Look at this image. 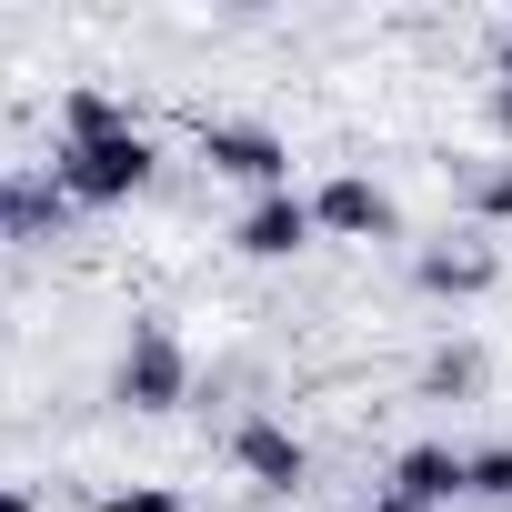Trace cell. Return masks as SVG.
I'll return each instance as SVG.
<instances>
[{"instance_id":"obj_1","label":"cell","mask_w":512,"mask_h":512,"mask_svg":"<svg viewBox=\"0 0 512 512\" xmlns=\"http://www.w3.org/2000/svg\"><path fill=\"white\" fill-rule=\"evenodd\" d=\"M151 171H161V141L131 121V101L101 91V81H71L61 141H51V181L71 191V211H121V201L151 191Z\"/></svg>"},{"instance_id":"obj_2","label":"cell","mask_w":512,"mask_h":512,"mask_svg":"<svg viewBox=\"0 0 512 512\" xmlns=\"http://www.w3.org/2000/svg\"><path fill=\"white\" fill-rule=\"evenodd\" d=\"M111 402L141 412V422H161V412L191 402V352H181L171 322H131V332H121V352H111Z\"/></svg>"},{"instance_id":"obj_3","label":"cell","mask_w":512,"mask_h":512,"mask_svg":"<svg viewBox=\"0 0 512 512\" xmlns=\"http://www.w3.org/2000/svg\"><path fill=\"white\" fill-rule=\"evenodd\" d=\"M221 452H231V472L262 492V502H282V492H312V442L282 422V412H241L231 432H221Z\"/></svg>"},{"instance_id":"obj_4","label":"cell","mask_w":512,"mask_h":512,"mask_svg":"<svg viewBox=\"0 0 512 512\" xmlns=\"http://www.w3.org/2000/svg\"><path fill=\"white\" fill-rule=\"evenodd\" d=\"M201 171L241 181L251 201H262V191H292V141L272 121H201Z\"/></svg>"},{"instance_id":"obj_5","label":"cell","mask_w":512,"mask_h":512,"mask_svg":"<svg viewBox=\"0 0 512 512\" xmlns=\"http://www.w3.org/2000/svg\"><path fill=\"white\" fill-rule=\"evenodd\" d=\"M492 282H502L492 231H442V241L412 251V292H422V302H482Z\"/></svg>"},{"instance_id":"obj_6","label":"cell","mask_w":512,"mask_h":512,"mask_svg":"<svg viewBox=\"0 0 512 512\" xmlns=\"http://www.w3.org/2000/svg\"><path fill=\"white\" fill-rule=\"evenodd\" d=\"M312 241H322L312 191H262V201H241V221H231L241 262H292V251H312Z\"/></svg>"},{"instance_id":"obj_7","label":"cell","mask_w":512,"mask_h":512,"mask_svg":"<svg viewBox=\"0 0 512 512\" xmlns=\"http://www.w3.org/2000/svg\"><path fill=\"white\" fill-rule=\"evenodd\" d=\"M312 221H322L332 241H392V231H402V201H392L372 171H332V181L312 191Z\"/></svg>"},{"instance_id":"obj_8","label":"cell","mask_w":512,"mask_h":512,"mask_svg":"<svg viewBox=\"0 0 512 512\" xmlns=\"http://www.w3.org/2000/svg\"><path fill=\"white\" fill-rule=\"evenodd\" d=\"M382 492H392V502H422V512H452V502L472 492V452H452V442H402Z\"/></svg>"},{"instance_id":"obj_9","label":"cell","mask_w":512,"mask_h":512,"mask_svg":"<svg viewBox=\"0 0 512 512\" xmlns=\"http://www.w3.org/2000/svg\"><path fill=\"white\" fill-rule=\"evenodd\" d=\"M71 231V191L51 171H21L11 181V241H61Z\"/></svg>"},{"instance_id":"obj_10","label":"cell","mask_w":512,"mask_h":512,"mask_svg":"<svg viewBox=\"0 0 512 512\" xmlns=\"http://www.w3.org/2000/svg\"><path fill=\"white\" fill-rule=\"evenodd\" d=\"M482 382H492L482 342H432L422 352V402H482Z\"/></svg>"},{"instance_id":"obj_11","label":"cell","mask_w":512,"mask_h":512,"mask_svg":"<svg viewBox=\"0 0 512 512\" xmlns=\"http://www.w3.org/2000/svg\"><path fill=\"white\" fill-rule=\"evenodd\" d=\"M452 191H462L472 231H512V161H462V171H452Z\"/></svg>"},{"instance_id":"obj_12","label":"cell","mask_w":512,"mask_h":512,"mask_svg":"<svg viewBox=\"0 0 512 512\" xmlns=\"http://www.w3.org/2000/svg\"><path fill=\"white\" fill-rule=\"evenodd\" d=\"M472 502H502L512 512V442H482L472 452Z\"/></svg>"},{"instance_id":"obj_13","label":"cell","mask_w":512,"mask_h":512,"mask_svg":"<svg viewBox=\"0 0 512 512\" xmlns=\"http://www.w3.org/2000/svg\"><path fill=\"white\" fill-rule=\"evenodd\" d=\"M101 512H191L171 482H121V492H101Z\"/></svg>"},{"instance_id":"obj_14","label":"cell","mask_w":512,"mask_h":512,"mask_svg":"<svg viewBox=\"0 0 512 512\" xmlns=\"http://www.w3.org/2000/svg\"><path fill=\"white\" fill-rule=\"evenodd\" d=\"M492 121L512 131V21H502V41H492Z\"/></svg>"},{"instance_id":"obj_15","label":"cell","mask_w":512,"mask_h":512,"mask_svg":"<svg viewBox=\"0 0 512 512\" xmlns=\"http://www.w3.org/2000/svg\"><path fill=\"white\" fill-rule=\"evenodd\" d=\"M0 512H41V502H31V492H21V482H0Z\"/></svg>"},{"instance_id":"obj_16","label":"cell","mask_w":512,"mask_h":512,"mask_svg":"<svg viewBox=\"0 0 512 512\" xmlns=\"http://www.w3.org/2000/svg\"><path fill=\"white\" fill-rule=\"evenodd\" d=\"M0 241H11V171H0Z\"/></svg>"},{"instance_id":"obj_17","label":"cell","mask_w":512,"mask_h":512,"mask_svg":"<svg viewBox=\"0 0 512 512\" xmlns=\"http://www.w3.org/2000/svg\"><path fill=\"white\" fill-rule=\"evenodd\" d=\"M372 512H422V502H392V492H382V502H372Z\"/></svg>"}]
</instances>
